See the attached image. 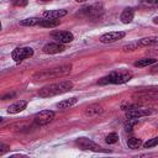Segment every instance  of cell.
I'll use <instances>...</instances> for the list:
<instances>
[{"label":"cell","mask_w":158,"mask_h":158,"mask_svg":"<svg viewBox=\"0 0 158 158\" xmlns=\"http://www.w3.org/2000/svg\"><path fill=\"white\" fill-rule=\"evenodd\" d=\"M72 70V64H63L56 68H49L46 70H41L33 74L32 79L36 81H42V80H47V79H53V78H60L64 77L67 74H69Z\"/></svg>","instance_id":"obj_1"},{"label":"cell","mask_w":158,"mask_h":158,"mask_svg":"<svg viewBox=\"0 0 158 158\" xmlns=\"http://www.w3.org/2000/svg\"><path fill=\"white\" fill-rule=\"evenodd\" d=\"M72 88H73V83L70 80H62V81L48 84V85L41 88L38 90V95L41 98H49V96L67 93V91L72 90Z\"/></svg>","instance_id":"obj_2"},{"label":"cell","mask_w":158,"mask_h":158,"mask_svg":"<svg viewBox=\"0 0 158 158\" xmlns=\"http://www.w3.org/2000/svg\"><path fill=\"white\" fill-rule=\"evenodd\" d=\"M133 74L130 70H117L111 72L110 74L102 77L98 84L99 85H107V84H125L132 79Z\"/></svg>","instance_id":"obj_3"},{"label":"cell","mask_w":158,"mask_h":158,"mask_svg":"<svg viewBox=\"0 0 158 158\" xmlns=\"http://www.w3.org/2000/svg\"><path fill=\"white\" fill-rule=\"evenodd\" d=\"M32 56H33V49L31 47H16L11 52V57L16 63H20L23 59L31 58Z\"/></svg>","instance_id":"obj_4"},{"label":"cell","mask_w":158,"mask_h":158,"mask_svg":"<svg viewBox=\"0 0 158 158\" xmlns=\"http://www.w3.org/2000/svg\"><path fill=\"white\" fill-rule=\"evenodd\" d=\"M75 144L80 148V149H85V151H93V152H102L104 149L96 144L94 141L86 138V137H79L75 139Z\"/></svg>","instance_id":"obj_5"},{"label":"cell","mask_w":158,"mask_h":158,"mask_svg":"<svg viewBox=\"0 0 158 158\" xmlns=\"http://www.w3.org/2000/svg\"><path fill=\"white\" fill-rule=\"evenodd\" d=\"M104 12V7L100 4H94V5H89V6H84L79 10L78 15L80 16H86V17H96L100 16Z\"/></svg>","instance_id":"obj_6"},{"label":"cell","mask_w":158,"mask_h":158,"mask_svg":"<svg viewBox=\"0 0 158 158\" xmlns=\"http://www.w3.org/2000/svg\"><path fill=\"white\" fill-rule=\"evenodd\" d=\"M54 116H56L54 111H52V110H43V111H40L35 116V122L38 126H44V125H48L49 122H52Z\"/></svg>","instance_id":"obj_7"},{"label":"cell","mask_w":158,"mask_h":158,"mask_svg":"<svg viewBox=\"0 0 158 158\" xmlns=\"http://www.w3.org/2000/svg\"><path fill=\"white\" fill-rule=\"evenodd\" d=\"M126 36V33L123 31H112V32H107L105 35H102L99 41L101 43H112V42H116L121 38H123Z\"/></svg>","instance_id":"obj_8"},{"label":"cell","mask_w":158,"mask_h":158,"mask_svg":"<svg viewBox=\"0 0 158 158\" xmlns=\"http://www.w3.org/2000/svg\"><path fill=\"white\" fill-rule=\"evenodd\" d=\"M52 37H53L58 43H62V44L70 43V42H73V40H74L73 33L69 32V31H56V32L52 33Z\"/></svg>","instance_id":"obj_9"},{"label":"cell","mask_w":158,"mask_h":158,"mask_svg":"<svg viewBox=\"0 0 158 158\" xmlns=\"http://www.w3.org/2000/svg\"><path fill=\"white\" fill-rule=\"evenodd\" d=\"M152 114L151 110L148 109H142V107H133L131 110L126 111V118H139L143 116H149Z\"/></svg>","instance_id":"obj_10"},{"label":"cell","mask_w":158,"mask_h":158,"mask_svg":"<svg viewBox=\"0 0 158 158\" xmlns=\"http://www.w3.org/2000/svg\"><path fill=\"white\" fill-rule=\"evenodd\" d=\"M64 49H65L64 44L58 43V42L47 43V44L43 46V48H42V51H43L46 54H57V53H62Z\"/></svg>","instance_id":"obj_11"},{"label":"cell","mask_w":158,"mask_h":158,"mask_svg":"<svg viewBox=\"0 0 158 158\" xmlns=\"http://www.w3.org/2000/svg\"><path fill=\"white\" fill-rule=\"evenodd\" d=\"M104 109L101 105L99 104H91L89 106H86L84 109V115L88 116V117H95V116H99L100 114H102Z\"/></svg>","instance_id":"obj_12"},{"label":"cell","mask_w":158,"mask_h":158,"mask_svg":"<svg viewBox=\"0 0 158 158\" xmlns=\"http://www.w3.org/2000/svg\"><path fill=\"white\" fill-rule=\"evenodd\" d=\"M27 104H28V102H27L26 100H19V101L11 104V105L7 107V112H9V114H19V112H21L22 110H25V109L27 107Z\"/></svg>","instance_id":"obj_13"},{"label":"cell","mask_w":158,"mask_h":158,"mask_svg":"<svg viewBox=\"0 0 158 158\" xmlns=\"http://www.w3.org/2000/svg\"><path fill=\"white\" fill-rule=\"evenodd\" d=\"M67 10L64 9H57V10H48L43 12V17L44 19H60L63 16L67 15Z\"/></svg>","instance_id":"obj_14"},{"label":"cell","mask_w":158,"mask_h":158,"mask_svg":"<svg viewBox=\"0 0 158 158\" xmlns=\"http://www.w3.org/2000/svg\"><path fill=\"white\" fill-rule=\"evenodd\" d=\"M135 17V10L132 7H126L120 16V20L122 23H130Z\"/></svg>","instance_id":"obj_15"},{"label":"cell","mask_w":158,"mask_h":158,"mask_svg":"<svg viewBox=\"0 0 158 158\" xmlns=\"http://www.w3.org/2000/svg\"><path fill=\"white\" fill-rule=\"evenodd\" d=\"M157 42H158V38H157L156 36H153V37H144V38H141V40L136 41V43H137L138 48H141V47L153 46V44H156Z\"/></svg>","instance_id":"obj_16"},{"label":"cell","mask_w":158,"mask_h":158,"mask_svg":"<svg viewBox=\"0 0 158 158\" xmlns=\"http://www.w3.org/2000/svg\"><path fill=\"white\" fill-rule=\"evenodd\" d=\"M59 23H60V21L58 19H43V20H40V22H38V25L41 27H47V28L57 27Z\"/></svg>","instance_id":"obj_17"},{"label":"cell","mask_w":158,"mask_h":158,"mask_svg":"<svg viewBox=\"0 0 158 158\" xmlns=\"http://www.w3.org/2000/svg\"><path fill=\"white\" fill-rule=\"evenodd\" d=\"M77 101H78L77 98H69V99H65V100L59 101V102L57 104V107H58V109H69V107H72L73 105H75Z\"/></svg>","instance_id":"obj_18"},{"label":"cell","mask_w":158,"mask_h":158,"mask_svg":"<svg viewBox=\"0 0 158 158\" xmlns=\"http://www.w3.org/2000/svg\"><path fill=\"white\" fill-rule=\"evenodd\" d=\"M156 63V59L154 58H143V59H139L135 63V67H138V68H143V67H148L151 64H154Z\"/></svg>","instance_id":"obj_19"},{"label":"cell","mask_w":158,"mask_h":158,"mask_svg":"<svg viewBox=\"0 0 158 158\" xmlns=\"http://www.w3.org/2000/svg\"><path fill=\"white\" fill-rule=\"evenodd\" d=\"M141 144H142V141H141L139 138H137V137H128V138H127V146H128V148H131V149H136V148H138Z\"/></svg>","instance_id":"obj_20"},{"label":"cell","mask_w":158,"mask_h":158,"mask_svg":"<svg viewBox=\"0 0 158 158\" xmlns=\"http://www.w3.org/2000/svg\"><path fill=\"white\" fill-rule=\"evenodd\" d=\"M40 22V19L38 17H28V19H25L20 22L21 26H36L38 25Z\"/></svg>","instance_id":"obj_21"},{"label":"cell","mask_w":158,"mask_h":158,"mask_svg":"<svg viewBox=\"0 0 158 158\" xmlns=\"http://www.w3.org/2000/svg\"><path fill=\"white\" fill-rule=\"evenodd\" d=\"M137 123H138V118H127V121L125 123V130L127 132H131Z\"/></svg>","instance_id":"obj_22"},{"label":"cell","mask_w":158,"mask_h":158,"mask_svg":"<svg viewBox=\"0 0 158 158\" xmlns=\"http://www.w3.org/2000/svg\"><path fill=\"white\" fill-rule=\"evenodd\" d=\"M105 141H106V143H109V144H114V143H116V142L118 141V136H117V133L111 132V133H109V135L106 136Z\"/></svg>","instance_id":"obj_23"},{"label":"cell","mask_w":158,"mask_h":158,"mask_svg":"<svg viewBox=\"0 0 158 158\" xmlns=\"http://www.w3.org/2000/svg\"><path fill=\"white\" fill-rule=\"evenodd\" d=\"M136 49H138V46H137V43H136V42H132V43L125 44V46L122 47V51H123L125 53H127V52H133V51H136Z\"/></svg>","instance_id":"obj_24"},{"label":"cell","mask_w":158,"mask_h":158,"mask_svg":"<svg viewBox=\"0 0 158 158\" xmlns=\"http://www.w3.org/2000/svg\"><path fill=\"white\" fill-rule=\"evenodd\" d=\"M158 143V138L157 137H153L151 138L149 141H147L146 143H143V148H152V147H156Z\"/></svg>","instance_id":"obj_25"},{"label":"cell","mask_w":158,"mask_h":158,"mask_svg":"<svg viewBox=\"0 0 158 158\" xmlns=\"http://www.w3.org/2000/svg\"><path fill=\"white\" fill-rule=\"evenodd\" d=\"M138 105L137 104H132V102H123L122 105H121V109L123 110V111H127V110H131V109H133V107H137Z\"/></svg>","instance_id":"obj_26"},{"label":"cell","mask_w":158,"mask_h":158,"mask_svg":"<svg viewBox=\"0 0 158 158\" xmlns=\"http://www.w3.org/2000/svg\"><path fill=\"white\" fill-rule=\"evenodd\" d=\"M14 6H17V7H23L28 4V0H12L11 1Z\"/></svg>","instance_id":"obj_27"},{"label":"cell","mask_w":158,"mask_h":158,"mask_svg":"<svg viewBox=\"0 0 158 158\" xmlns=\"http://www.w3.org/2000/svg\"><path fill=\"white\" fill-rule=\"evenodd\" d=\"M141 4L142 5H146V6H157L158 1L157 0H141Z\"/></svg>","instance_id":"obj_28"},{"label":"cell","mask_w":158,"mask_h":158,"mask_svg":"<svg viewBox=\"0 0 158 158\" xmlns=\"http://www.w3.org/2000/svg\"><path fill=\"white\" fill-rule=\"evenodd\" d=\"M7 149H9V146H6V144H0V154L5 153Z\"/></svg>","instance_id":"obj_29"},{"label":"cell","mask_w":158,"mask_h":158,"mask_svg":"<svg viewBox=\"0 0 158 158\" xmlns=\"http://www.w3.org/2000/svg\"><path fill=\"white\" fill-rule=\"evenodd\" d=\"M14 96H15V93H10V94L4 95V96L1 98V100H7V99H11V98H14Z\"/></svg>","instance_id":"obj_30"},{"label":"cell","mask_w":158,"mask_h":158,"mask_svg":"<svg viewBox=\"0 0 158 158\" xmlns=\"http://www.w3.org/2000/svg\"><path fill=\"white\" fill-rule=\"evenodd\" d=\"M153 22L157 23V22H158V17H154V19H153Z\"/></svg>","instance_id":"obj_31"},{"label":"cell","mask_w":158,"mask_h":158,"mask_svg":"<svg viewBox=\"0 0 158 158\" xmlns=\"http://www.w3.org/2000/svg\"><path fill=\"white\" fill-rule=\"evenodd\" d=\"M77 2H85V1H88V0H75Z\"/></svg>","instance_id":"obj_32"},{"label":"cell","mask_w":158,"mask_h":158,"mask_svg":"<svg viewBox=\"0 0 158 158\" xmlns=\"http://www.w3.org/2000/svg\"><path fill=\"white\" fill-rule=\"evenodd\" d=\"M40 1H43V2H46V1H51V0H40Z\"/></svg>","instance_id":"obj_33"},{"label":"cell","mask_w":158,"mask_h":158,"mask_svg":"<svg viewBox=\"0 0 158 158\" xmlns=\"http://www.w3.org/2000/svg\"><path fill=\"white\" fill-rule=\"evenodd\" d=\"M2 30V26H1V22H0V31Z\"/></svg>","instance_id":"obj_34"},{"label":"cell","mask_w":158,"mask_h":158,"mask_svg":"<svg viewBox=\"0 0 158 158\" xmlns=\"http://www.w3.org/2000/svg\"><path fill=\"white\" fill-rule=\"evenodd\" d=\"M1 121H2V117H1V116H0V122H1Z\"/></svg>","instance_id":"obj_35"}]
</instances>
